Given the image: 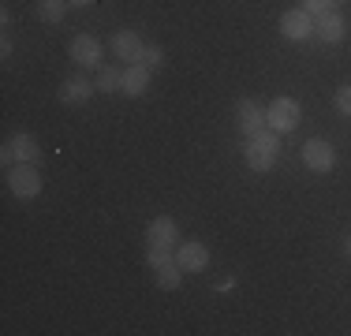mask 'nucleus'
<instances>
[{
	"instance_id": "5701e85b",
	"label": "nucleus",
	"mask_w": 351,
	"mask_h": 336,
	"mask_svg": "<svg viewBox=\"0 0 351 336\" xmlns=\"http://www.w3.org/2000/svg\"><path fill=\"white\" fill-rule=\"evenodd\" d=\"M71 8H90V4H97V0H68Z\"/></svg>"
},
{
	"instance_id": "1a4fd4ad",
	"label": "nucleus",
	"mask_w": 351,
	"mask_h": 336,
	"mask_svg": "<svg viewBox=\"0 0 351 336\" xmlns=\"http://www.w3.org/2000/svg\"><path fill=\"white\" fill-rule=\"evenodd\" d=\"M314 34L325 41V45H340V41L348 38V19L340 8H332V12H325L322 19H314Z\"/></svg>"
},
{
	"instance_id": "7ed1b4c3",
	"label": "nucleus",
	"mask_w": 351,
	"mask_h": 336,
	"mask_svg": "<svg viewBox=\"0 0 351 336\" xmlns=\"http://www.w3.org/2000/svg\"><path fill=\"white\" fill-rule=\"evenodd\" d=\"M0 161H4V168H12V165H38V161H41L38 139H34L30 131L12 134V139L4 142V149H0Z\"/></svg>"
},
{
	"instance_id": "f257e3e1",
	"label": "nucleus",
	"mask_w": 351,
	"mask_h": 336,
	"mask_svg": "<svg viewBox=\"0 0 351 336\" xmlns=\"http://www.w3.org/2000/svg\"><path fill=\"white\" fill-rule=\"evenodd\" d=\"M280 157V134L273 128H262L258 134H250V139L243 142V161L250 172H273V165H277Z\"/></svg>"
},
{
	"instance_id": "f8f14e48",
	"label": "nucleus",
	"mask_w": 351,
	"mask_h": 336,
	"mask_svg": "<svg viewBox=\"0 0 351 336\" xmlns=\"http://www.w3.org/2000/svg\"><path fill=\"white\" fill-rule=\"evenodd\" d=\"M146 243H161V247H176L180 243V224L172 217H154L146 224Z\"/></svg>"
},
{
	"instance_id": "9b49d317",
	"label": "nucleus",
	"mask_w": 351,
	"mask_h": 336,
	"mask_svg": "<svg viewBox=\"0 0 351 336\" xmlns=\"http://www.w3.org/2000/svg\"><path fill=\"white\" fill-rule=\"evenodd\" d=\"M97 94V86L90 79H82V75H71V79H64V86L56 90V97H60V105H86L90 97Z\"/></svg>"
},
{
	"instance_id": "9d476101",
	"label": "nucleus",
	"mask_w": 351,
	"mask_h": 336,
	"mask_svg": "<svg viewBox=\"0 0 351 336\" xmlns=\"http://www.w3.org/2000/svg\"><path fill=\"white\" fill-rule=\"evenodd\" d=\"M280 34L288 41H306V38H314V19L303 8H288V12L280 15Z\"/></svg>"
},
{
	"instance_id": "393cba45",
	"label": "nucleus",
	"mask_w": 351,
	"mask_h": 336,
	"mask_svg": "<svg viewBox=\"0 0 351 336\" xmlns=\"http://www.w3.org/2000/svg\"><path fill=\"white\" fill-rule=\"evenodd\" d=\"M329 4H332V8H344V4H348V0H329Z\"/></svg>"
},
{
	"instance_id": "6ab92c4d",
	"label": "nucleus",
	"mask_w": 351,
	"mask_h": 336,
	"mask_svg": "<svg viewBox=\"0 0 351 336\" xmlns=\"http://www.w3.org/2000/svg\"><path fill=\"white\" fill-rule=\"evenodd\" d=\"M135 64L161 67V64H165V49H161V45H142V53H138V60H135Z\"/></svg>"
},
{
	"instance_id": "aec40b11",
	"label": "nucleus",
	"mask_w": 351,
	"mask_h": 336,
	"mask_svg": "<svg viewBox=\"0 0 351 336\" xmlns=\"http://www.w3.org/2000/svg\"><path fill=\"white\" fill-rule=\"evenodd\" d=\"M332 105H337V112H340V116H348V120H351V82H344V86L337 90Z\"/></svg>"
},
{
	"instance_id": "6e6552de",
	"label": "nucleus",
	"mask_w": 351,
	"mask_h": 336,
	"mask_svg": "<svg viewBox=\"0 0 351 336\" xmlns=\"http://www.w3.org/2000/svg\"><path fill=\"white\" fill-rule=\"evenodd\" d=\"M71 60L79 67H101V56H105V45L94 38V34H75L71 45H68Z\"/></svg>"
},
{
	"instance_id": "f03ea898",
	"label": "nucleus",
	"mask_w": 351,
	"mask_h": 336,
	"mask_svg": "<svg viewBox=\"0 0 351 336\" xmlns=\"http://www.w3.org/2000/svg\"><path fill=\"white\" fill-rule=\"evenodd\" d=\"M299 120H303V108H299V101L288 97V94L273 97L269 105H265V128H273L277 134H291L299 128Z\"/></svg>"
},
{
	"instance_id": "f3484780",
	"label": "nucleus",
	"mask_w": 351,
	"mask_h": 336,
	"mask_svg": "<svg viewBox=\"0 0 351 336\" xmlns=\"http://www.w3.org/2000/svg\"><path fill=\"white\" fill-rule=\"evenodd\" d=\"M157 273V288L161 291H176L183 284V269L176 265V262H169V265H161V269H154Z\"/></svg>"
},
{
	"instance_id": "a211bd4d",
	"label": "nucleus",
	"mask_w": 351,
	"mask_h": 336,
	"mask_svg": "<svg viewBox=\"0 0 351 336\" xmlns=\"http://www.w3.org/2000/svg\"><path fill=\"white\" fill-rule=\"evenodd\" d=\"M176 262V247H161V243H146V265L149 269H161Z\"/></svg>"
},
{
	"instance_id": "4468645a",
	"label": "nucleus",
	"mask_w": 351,
	"mask_h": 336,
	"mask_svg": "<svg viewBox=\"0 0 351 336\" xmlns=\"http://www.w3.org/2000/svg\"><path fill=\"white\" fill-rule=\"evenodd\" d=\"M149 71H154V67H146V64H128V67H123V90H120V94L142 97L149 90Z\"/></svg>"
},
{
	"instance_id": "0eeeda50",
	"label": "nucleus",
	"mask_w": 351,
	"mask_h": 336,
	"mask_svg": "<svg viewBox=\"0 0 351 336\" xmlns=\"http://www.w3.org/2000/svg\"><path fill=\"white\" fill-rule=\"evenodd\" d=\"M262 128H265V108H262V101H254V97L236 101V131L243 134V139H250V134H258Z\"/></svg>"
},
{
	"instance_id": "423d86ee",
	"label": "nucleus",
	"mask_w": 351,
	"mask_h": 336,
	"mask_svg": "<svg viewBox=\"0 0 351 336\" xmlns=\"http://www.w3.org/2000/svg\"><path fill=\"white\" fill-rule=\"evenodd\" d=\"M176 265L183 273H206L210 269V247L198 239H187V243H176Z\"/></svg>"
},
{
	"instance_id": "b1692460",
	"label": "nucleus",
	"mask_w": 351,
	"mask_h": 336,
	"mask_svg": "<svg viewBox=\"0 0 351 336\" xmlns=\"http://www.w3.org/2000/svg\"><path fill=\"white\" fill-rule=\"evenodd\" d=\"M344 254L351 258V235H348V239H344Z\"/></svg>"
},
{
	"instance_id": "dca6fc26",
	"label": "nucleus",
	"mask_w": 351,
	"mask_h": 336,
	"mask_svg": "<svg viewBox=\"0 0 351 336\" xmlns=\"http://www.w3.org/2000/svg\"><path fill=\"white\" fill-rule=\"evenodd\" d=\"M94 86L101 90V94H112V90H123V71H116L112 64H101L97 67V79Z\"/></svg>"
},
{
	"instance_id": "39448f33",
	"label": "nucleus",
	"mask_w": 351,
	"mask_h": 336,
	"mask_svg": "<svg viewBox=\"0 0 351 336\" xmlns=\"http://www.w3.org/2000/svg\"><path fill=\"white\" fill-rule=\"evenodd\" d=\"M299 157H303V165L311 168L314 176H329L332 168H337V149H332L325 139H311L303 149H299Z\"/></svg>"
},
{
	"instance_id": "4be33fe9",
	"label": "nucleus",
	"mask_w": 351,
	"mask_h": 336,
	"mask_svg": "<svg viewBox=\"0 0 351 336\" xmlns=\"http://www.w3.org/2000/svg\"><path fill=\"white\" fill-rule=\"evenodd\" d=\"M0 56H4V60L12 56V38H8V34H4V41H0Z\"/></svg>"
},
{
	"instance_id": "412c9836",
	"label": "nucleus",
	"mask_w": 351,
	"mask_h": 336,
	"mask_svg": "<svg viewBox=\"0 0 351 336\" xmlns=\"http://www.w3.org/2000/svg\"><path fill=\"white\" fill-rule=\"evenodd\" d=\"M299 8H303V12L311 15V19H322L325 12H332V4H329V0H303Z\"/></svg>"
},
{
	"instance_id": "20e7f679",
	"label": "nucleus",
	"mask_w": 351,
	"mask_h": 336,
	"mask_svg": "<svg viewBox=\"0 0 351 336\" xmlns=\"http://www.w3.org/2000/svg\"><path fill=\"white\" fill-rule=\"evenodd\" d=\"M4 180H8V191H12L19 202H30V198L41 195V172H38V165H12Z\"/></svg>"
},
{
	"instance_id": "2eb2a0df",
	"label": "nucleus",
	"mask_w": 351,
	"mask_h": 336,
	"mask_svg": "<svg viewBox=\"0 0 351 336\" xmlns=\"http://www.w3.org/2000/svg\"><path fill=\"white\" fill-rule=\"evenodd\" d=\"M68 0H38V19L41 23H49V27H56V23L68 15Z\"/></svg>"
},
{
	"instance_id": "ddd939ff",
	"label": "nucleus",
	"mask_w": 351,
	"mask_h": 336,
	"mask_svg": "<svg viewBox=\"0 0 351 336\" xmlns=\"http://www.w3.org/2000/svg\"><path fill=\"white\" fill-rule=\"evenodd\" d=\"M142 45H146V41H142L135 30H116V34H112V56H116V60L135 64L138 53H142Z\"/></svg>"
}]
</instances>
